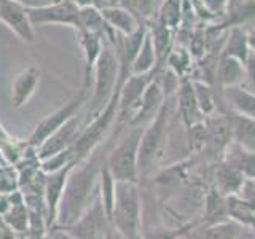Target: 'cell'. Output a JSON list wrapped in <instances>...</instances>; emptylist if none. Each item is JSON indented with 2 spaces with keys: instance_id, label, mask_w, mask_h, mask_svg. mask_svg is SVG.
Instances as JSON below:
<instances>
[{
  "instance_id": "2e32d148",
  "label": "cell",
  "mask_w": 255,
  "mask_h": 239,
  "mask_svg": "<svg viewBox=\"0 0 255 239\" xmlns=\"http://www.w3.org/2000/svg\"><path fill=\"white\" fill-rule=\"evenodd\" d=\"M101 14H102L104 21H106L112 29L123 32L126 35L132 34V32L139 27L134 14L129 10H126V8L115 6V5L104 6V8H101Z\"/></svg>"
},
{
  "instance_id": "5bb4252c",
  "label": "cell",
  "mask_w": 255,
  "mask_h": 239,
  "mask_svg": "<svg viewBox=\"0 0 255 239\" xmlns=\"http://www.w3.org/2000/svg\"><path fill=\"white\" fill-rule=\"evenodd\" d=\"M101 35L93 34V32H86L82 30L78 32V43L83 48V54H85V67H83V86L90 88L93 82V75H94V66L98 62V58L102 50V42H101Z\"/></svg>"
},
{
  "instance_id": "b9f144b4",
  "label": "cell",
  "mask_w": 255,
  "mask_h": 239,
  "mask_svg": "<svg viewBox=\"0 0 255 239\" xmlns=\"http://www.w3.org/2000/svg\"><path fill=\"white\" fill-rule=\"evenodd\" d=\"M251 45H252V46L255 48V37H252V40H251Z\"/></svg>"
},
{
  "instance_id": "4fadbf2b",
  "label": "cell",
  "mask_w": 255,
  "mask_h": 239,
  "mask_svg": "<svg viewBox=\"0 0 255 239\" xmlns=\"http://www.w3.org/2000/svg\"><path fill=\"white\" fill-rule=\"evenodd\" d=\"M40 78H42V70L35 64L22 69L14 77L11 85V104L14 109L22 107L32 98L40 83Z\"/></svg>"
},
{
  "instance_id": "d6a6232c",
  "label": "cell",
  "mask_w": 255,
  "mask_h": 239,
  "mask_svg": "<svg viewBox=\"0 0 255 239\" xmlns=\"http://www.w3.org/2000/svg\"><path fill=\"white\" fill-rule=\"evenodd\" d=\"M241 171H244L247 175L255 177V156L251 153L241 155Z\"/></svg>"
},
{
  "instance_id": "f546056e",
  "label": "cell",
  "mask_w": 255,
  "mask_h": 239,
  "mask_svg": "<svg viewBox=\"0 0 255 239\" xmlns=\"http://www.w3.org/2000/svg\"><path fill=\"white\" fill-rule=\"evenodd\" d=\"M236 228L233 225H215L206 231V239H235Z\"/></svg>"
},
{
  "instance_id": "836d02e7",
  "label": "cell",
  "mask_w": 255,
  "mask_h": 239,
  "mask_svg": "<svg viewBox=\"0 0 255 239\" xmlns=\"http://www.w3.org/2000/svg\"><path fill=\"white\" fill-rule=\"evenodd\" d=\"M26 8H45L54 3H59L62 0H19Z\"/></svg>"
},
{
  "instance_id": "d6986e66",
  "label": "cell",
  "mask_w": 255,
  "mask_h": 239,
  "mask_svg": "<svg viewBox=\"0 0 255 239\" xmlns=\"http://www.w3.org/2000/svg\"><path fill=\"white\" fill-rule=\"evenodd\" d=\"M198 99H196V91L193 90L188 82L182 85L180 90V112L183 115V120L187 121V124H193L198 120Z\"/></svg>"
},
{
  "instance_id": "83f0119b",
  "label": "cell",
  "mask_w": 255,
  "mask_h": 239,
  "mask_svg": "<svg viewBox=\"0 0 255 239\" xmlns=\"http://www.w3.org/2000/svg\"><path fill=\"white\" fill-rule=\"evenodd\" d=\"M180 18V8H179V0H167L163 6L161 13V21L164 26H175Z\"/></svg>"
},
{
  "instance_id": "8992f818",
  "label": "cell",
  "mask_w": 255,
  "mask_h": 239,
  "mask_svg": "<svg viewBox=\"0 0 255 239\" xmlns=\"http://www.w3.org/2000/svg\"><path fill=\"white\" fill-rule=\"evenodd\" d=\"M86 96H88V88L82 86V90L72 96L62 107L54 110L53 114H50L48 117H45L29 135L27 147L38 148L54 131H58L62 124H66L70 118H74L77 115V112L82 109L83 104L86 102Z\"/></svg>"
},
{
  "instance_id": "9c48e42d",
  "label": "cell",
  "mask_w": 255,
  "mask_h": 239,
  "mask_svg": "<svg viewBox=\"0 0 255 239\" xmlns=\"http://www.w3.org/2000/svg\"><path fill=\"white\" fill-rule=\"evenodd\" d=\"M0 21L13 30L22 42H35V32L29 19L27 8L19 0H0Z\"/></svg>"
},
{
  "instance_id": "74e56055",
  "label": "cell",
  "mask_w": 255,
  "mask_h": 239,
  "mask_svg": "<svg viewBox=\"0 0 255 239\" xmlns=\"http://www.w3.org/2000/svg\"><path fill=\"white\" fill-rule=\"evenodd\" d=\"M51 230H53V231L50 233V236H48L50 239H75L66 228H61V227H59V228H54V227H53Z\"/></svg>"
},
{
  "instance_id": "9a60e30c",
  "label": "cell",
  "mask_w": 255,
  "mask_h": 239,
  "mask_svg": "<svg viewBox=\"0 0 255 239\" xmlns=\"http://www.w3.org/2000/svg\"><path fill=\"white\" fill-rule=\"evenodd\" d=\"M148 82L150 78L147 74H139V75L132 74V77L122 85V88H120V106H118L122 114H125L126 110L139 107L142 96L148 86Z\"/></svg>"
},
{
  "instance_id": "ba28073f",
  "label": "cell",
  "mask_w": 255,
  "mask_h": 239,
  "mask_svg": "<svg viewBox=\"0 0 255 239\" xmlns=\"http://www.w3.org/2000/svg\"><path fill=\"white\" fill-rule=\"evenodd\" d=\"M107 223L109 217L104 209V204L101 198H96L82 217L70 227H66V230L75 239H107Z\"/></svg>"
},
{
  "instance_id": "6da1fadb",
  "label": "cell",
  "mask_w": 255,
  "mask_h": 239,
  "mask_svg": "<svg viewBox=\"0 0 255 239\" xmlns=\"http://www.w3.org/2000/svg\"><path fill=\"white\" fill-rule=\"evenodd\" d=\"M98 158V155L86 156L83 161L77 163L72 167L62 191L58 209V220H56L61 228L70 227L72 223H75L94 201V183L102 171Z\"/></svg>"
},
{
  "instance_id": "ffe728a7",
  "label": "cell",
  "mask_w": 255,
  "mask_h": 239,
  "mask_svg": "<svg viewBox=\"0 0 255 239\" xmlns=\"http://www.w3.org/2000/svg\"><path fill=\"white\" fill-rule=\"evenodd\" d=\"M243 75V69L241 64L238 62L236 58H231V56H225L220 62L219 67V80L223 85H233L239 82V78Z\"/></svg>"
},
{
  "instance_id": "4dcf8cb0",
  "label": "cell",
  "mask_w": 255,
  "mask_h": 239,
  "mask_svg": "<svg viewBox=\"0 0 255 239\" xmlns=\"http://www.w3.org/2000/svg\"><path fill=\"white\" fill-rule=\"evenodd\" d=\"M191 147L195 150H201L207 142H209V132H207L206 126L203 124H196L191 127Z\"/></svg>"
},
{
  "instance_id": "7a4b0ae2",
  "label": "cell",
  "mask_w": 255,
  "mask_h": 239,
  "mask_svg": "<svg viewBox=\"0 0 255 239\" xmlns=\"http://www.w3.org/2000/svg\"><path fill=\"white\" fill-rule=\"evenodd\" d=\"M120 82H122V80H120ZM120 82L117 85V91L107 102V106L93 118V121L80 132V135H77L75 142L72 143L75 163L83 161L86 156H90L93 153V150L99 147V143L102 142L104 135L109 131L110 124L114 123L117 112H118V106H120V88H122V83Z\"/></svg>"
},
{
  "instance_id": "e575fe53",
  "label": "cell",
  "mask_w": 255,
  "mask_h": 239,
  "mask_svg": "<svg viewBox=\"0 0 255 239\" xmlns=\"http://www.w3.org/2000/svg\"><path fill=\"white\" fill-rule=\"evenodd\" d=\"M177 235H179V231L156 230V231H150V233H147L143 239H175V236H177Z\"/></svg>"
},
{
  "instance_id": "d4e9b609",
  "label": "cell",
  "mask_w": 255,
  "mask_h": 239,
  "mask_svg": "<svg viewBox=\"0 0 255 239\" xmlns=\"http://www.w3.org/2000/svg\"><path fill=\"white\" fill-rule=\"evenodd\" d=\"M227 211V204L223 203V199L217 193H211L209 198L206 201V212H207V219L215 220L220 219Z\"/></svg>"
},
{
  "instance_id": "5b68a950",
  "label": "cell",
  "mask_w": 255,
  "mask_h": 239,
  "mask_svg": "<svg viewBox=\"0 0 255 239\" xmlns=\"http://www.w3.org/2000/svg\"><path fill=\"white\" fill-rule=\"evenodd\" d=\"M142 132L139 127L132 129L112 150L107 167L117 182H135L137 179V153Z\"/></svg>"
},
{
  "instance_id": "30bf717a",
  "label": "cell",
  "mask_w": 255,
  "mask_h": 239,
  "mask_svg": "<svg viewBox=\"0 0 255 239\" xmlns=\"http://www.w3.org/2000/svg\"><path fill=\"white\" fill-rule=\"evenodd\" d=\"M32 26H45V24H66L78 29V6L69 0H62L45 8H27Z\"/></svg>"
},
{
  "instance_id": "1f68e13d",
  "label": "cell",
  "mask_w": 255,
  "mask_h": 239,
  "mask_svg": "<svg viewBox=\"0 0 255 239\" xmlns=\"http://www.w3.org/2000/svg\"><path fill=\"white\" fill-rule=\"evenodd\" d=\"M198 90H196V99H198V106H201V109L204 112H211L212 107H214V104H212V98H211V93L207 88L201 86V85H198L196 86Z\"/></svg>"
},
{
  "instance_id": "d590c367",
  "label": "cell",
  "mask_w": 255,
  "mask_h": 239,
  "mask_svg": "<svg viewBox=\"0 0 255 239\" xmlns=\"http://www.w3.org/2000/svg\"><path fill=\"white\" fill-rule=\"evenodd\" d=\"M153 2L155 0H135V8L140 11L142 16H148L153 10Z\"/></svg>"
},
{
  "instance_id": "ab89813d",
  "label": "cell",
  "mask_w": 255,
  "mask_h": 239,
  "mask_svg": "<svg viewBox=\"0 0 255 239\" xmlns=\"http://www.w3.org/2000/svg\"><path fill=\"white\" fill-rule=\"evenodd\" d=\"M69 2H72L75 6H78V8H83V6H91V5H94L96 6V2L94 0H69Z\"/></svg>"
},
{
  "instance_id": "f1b7e54d",
  "label": "cell",
  "mask_w": 255,
  "mask_h": 239,
  "mask_svg": "<svg viewBox=\"0 0 255 239\" xmlns=\"http://www.w3.org/2000/svg\"><path fill=\"white\" fill-rule=\"evenodd\" d=\"M153 46H155V53L158 56H163L164 51L167 50V46H169V30H167V26L161 24L159 27L155 29L153 32Z\"/></svg>"
},
{
  "instance_id": "e0dca14e",
  "label": "cell",
  "mask_w": 255,
  "mask_h": 239,
  "mask_svg": "<svg viewBox=\"0 0 255 239\" xmlns=\"http://www.w3.org/2000/svg\"><path fill=\"white\" fill-rule=\"evenodd\" d=\"M161 99H163V94H161V90H159V86L156 83H148L145 93L142 96V101L137 107L139 109L137 114L132 118V123L140 124L156 117L155 114H158L159 109L163 106Z\"/></svg>"
},
{
  "instance_id": "44dd1931",
  "label": "cell",
  "mask_w": 255,
  "mask_h": 239,
  "mask_svg": "<svg viewBox=\"0 0 255 239\" xmlns=\"http://www.w3.org/2000/svg\"><path fill=\"white\" fill-rule=\"evenodd\" d=\"M228 94L231 101L235 102V106L238 107V110H241L243 114L255 118V96L254 94H249L243 90H236V88H231Z\"/></svg>"
},
{
  "instance_id": "484cf974",
  "label": "cell",
  "mask_w": 255,
  "mask_h": 239,
  "mask_svg": "<svg viewBox=\"0 0 255 239\" xmlns=\"http://www.w3.org/2000/svg\"><path fill=\"white\" fill-rule=\"evenodd\" d=\"M228 211H230L231 215H233V217L243 220L246 223L252 222V209L249 207V204L239 201V199H235V198L230 199V201H228Z\"/></svg>"
},
{
  "instance_id": "8d00e7d4",
  "label": "cell",
  "mask_w": 255,
  "mask_h": 239,
  "mask_svg": "<svg viewBox=\"0 0 255 239\" xmlns=\"http://www.w3.org/2000/svg\"><path fill=\"white\" fill-rule=\"evenodd\" d=\"M14 190V183L10 177H5L3 172L0 174V195L3 193H13Z\"/></svg>"
},
{
  "instance_id": "52a82bcc",
  "label": "cell",
  "mask_w": 255,
  "mask_h": 239,
  "mask_svg": "<svg viewBox=\"0 0 255 239\" xmlns=\"http://www.w3.org/2000/svg\"><path fill=\"white\" fill-rule=\"evenodd\" d=\"M166 115L167 106H161L151 126L142 134L137 153V172L140 171L142 174H145L150 169H153V164L163 155L166 137Z\"/></svg>"
},
{
  "instance_id": "3957f363",
  "label": "cell",
  "mask_w": 255,
  "mask_h": 239,
  "mask_svg": "<svg viewBox=\"0 0 255 239\" xmlns=\"http://www.w3.org/2000/svg\"><path fill=\"white\" fill-rule=\"evenodd\" d=\"M139 193L134 182H117L112 222L126 239H139Z\"/></svg>"
},
{
  "instance_id": "4316f807",
  "label": "cell",
  "mask_w": 255,
  "mask_h": 239,
  "mask_svg": "<svg viewBox=\"0 0 255 239\" xmlns=\"http://www.w3.org/2000/svg\"><path fill=\"white\" fill-rule=\"evenodd\" d=\"M235 132L238 139L243 140H255V121L246 118L235 120Z\"/></svg>"
},
{
  "instance_id": "7bdbcfd3",
  "label": "cell",
  "mask_w": 255,
  "mask_h": 239,
  "mask_svg": "<svg viewBox=\"0 0 255 239\" xmlns=\"http://www.w3.org/2000/svg\"><path fill=\"white\" fill-rule=\"evenodd\" d=\"M209 2H211V0H209Z\"/></svg>"
},
{
  "instance_id": "cb8c5ba5",
  "label": "cell",
  "mask_w": 255,
  "mask_h": 239,
  "mask_svg": "<svg viewBox=\"0 0 255 239\" xmlns=\"http://www.w3.org/2000/svg\"><path fill=\"white\" fill-rule=\"evenodd\" d=\"M219 182L223 190L227 191H235L239 185H241V175L231 167H222L219 172Z\"/></svg>"
},
{
  "instance_id": "7c38bea8",
  "label": "cell",
  "mask_w": 255,
  "mask_h": 239,
  "mask_svg": "<svg viewBox=\"0 0 255 239\" xmlns=\"http://www.w3.org/2000/svg\"><path fill=\"white\" fill-rule=\"evenodd\" d=\"M78 126H80V118H78V115H75L74 118H70L66 124H62L58 131H54L50 137L37 148V151H38L37 156L40 161H43L46 158H51L53 155L69 148L77 139Z\"/></svg>"
},
{
  "instance_id": "ac0fdd59",
  "label": "cell",
  "mask_w": 255,
  "mask_h": 239,
  "mask_svg": "<svg viewBox=\"0 0 255 239\" xmlns=\"http://www.w3.org/2000/svg\"><path fill=\"white\" fill-rule=\"evenodd\" d=\"M155 46H153V40L150 35H145L143 38V43L140 46V50L135 56V59L131 64V70L134 75L139 74H147V72L153 67L155 64Z\"/></svg>"
},
{
  "instance_id": "8fae6325",
  "label": "cell",
  "mask_w": 255,
  "mask_h": 239,
  "mask_svg": "<svg viewBox=\"0 0 255 239\" xmlns=\"http://www.w3.org/2000/svg\"><path fill=\"white\" fill-rule=\"evenodd\" d=\"M75 163H69L67 166L54 172H48L45 177V206H46V228H53L58 220V209L62 198V191L66 187L67 177Z\"/></svg>"
},
{
  "instance_id": "60d3db41",
  "label": "cell",
  "mask_w": 255,
  "mask_h": 239,
  "mask_svg": "<svg viewBox=\"0 0 255 239\" xmlns=\"http://www.w3.org/2000/svg\"><path fill=\"white\" fill-rule=\"evenodd\" d=\"M29 239H50V238H48V236H45V235H43V236H30Z\"/></svg>"
},
{
  "instance_id": "f35d334b",
  "label": "cell",
  "mask_w": 255,
  "mask_h": 239,
  "mask_svg": "<svg viewBox=\"0 0 255 239\" xmlns=\"http://www.w3.org/2000/svg\"><path fill=\"white\" fill-rule=\"evenodd\" d=\"M249 77H251V83L255 90V56L249 59Z\"/></svg>"
},
{
  "instance_id": "7402d4cb",
  "label": "cell",
  "mask_w": 255,
  "mask_h": 239,
  "mask_svg": "<svg viewBox=\"0 0 255 239\" xmlns=\"http://www.w3.org/2000/svg\"><path fill=\"white\" fill-rule=\"evenodd\" d=\"M227 56L236 58L239 61H246L247 58V42L244 34L239 29L233 30V34L230 37V42L227 46Z\"/></svg>"
},
{
  "instance_id": "277c9868",
  "label": "cell",
  "mask_w": 255,
  "mask_h": 239,
  "mask_svg": "<svg viewBox=\"0 0 255 239\" xmlns=\"http://www.w3.org/2000/svg\"><path fill=\"white\" fill-rule=\"evenodd\" d=\"M120 64L114 50L109 46H102L98 62L94 66V93L90 106V115L96 117L107 106V102L114 96V86L120 82Z\"/></svg>"
},
{
  "instance_id": "603a6c76",
  "label": "cell",
  "mask_w": 255,
  "mask_h": 239,
  "mask_svg": "<svg viewBox=\"0 0 255 239\" xmlns=\"http://www.w3.org/2000/svg\"><path fill=\"white\" fill-rule=\"evenodd\" d=\"M230 137V124L225 121V120H217L211 124L209 129V140L214 143L215 147L220 148L228 142Z\"/></svg>"
}]
</instances>
